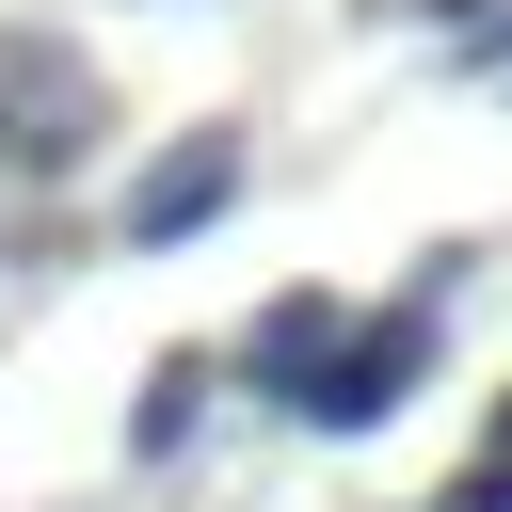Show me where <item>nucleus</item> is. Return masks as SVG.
Listing matches in <instances>:
<instances>
[{"mask_svg": "<svg viewBox=\"0 0 512 512\" xmlns=\"http://www.w3.org/2000/svg\"><path fill=\"white\" fill-rule=\"evenodd\" d=\"M496 448H512V400H496Z\"/></svg>", "mask_w": 512, "mask_h": 512, "instance_id": "obj_7", "label": "nucleus"}, {"mask_svg": "<svg viewBox=\"0 0 512 512\" xmlns=\"http://www.w3.org/2000/svg\"><path fill=\"white\" fill-rule=\"evenodd\" d=\"M432 336H448V272H416L400 304H368V320H336V352L288 384V416L304 432H384L416 384H432Z\"/></svg>", "mask_w": 512, "mask_h": 512, "instance_id": "obj_1", "label": "nucleus"}, {"mask_svg": "<svg viewBox=\"0 0 512 512\" xmlns=\"http://www.w3.org/2000/svg\"><path fill=\"white\" fill-rule=\"evenodd\" d=\"M416 16H432V32H480V0H416Z\"/></svg>", "mask_w": 512, "mask_h": 512, "instance_id": "obj_6", "label": "nucleus"}, {"mask_svg": "<svg viewBox=\"0 0 512 512\" xmlns=\"http://www.w3.org/2000/svg\"><path fill=\"white\" fill-rule=\"evenodd\" d=\"M208 384H224V352H160V368H144V400H128V448L160 464V448L208 416Z\"/></svg>", "mask_w": 512, "mask_h": 512, "instance_id": "obj_4", "label": "nucleus"}, {"mask_svg": "<svg viewBox=\"0 0 512 512\" xmlns=\"http://www.w3.org/2000/svg\"><path fill=\"white\" fill-rule=\"evenodd\" d=\"M336 320H352L336 288H272V304H256V336L224 352V384H256V400H288V384H304V368L336 352Z\"/></svg>", "mask_w": 512, "mask_h": 512, "instance_id": "obj_3", "label": "nucleus"}, {"mask_svg": "<svg viewBox=\"0 0 512 512\" xmlns=\"http://www.w3.org/2000/svg\"><path fill=\"white\" fill-rule=\"evenodd\" d=\"M224 208H240V128H192V144H160V160L128 176L112 240H128V256H176V240H208Z\"/></svg>", "mask_w": 512, "mask_h": 512, "instance_id": "obj_2", "label": "nucleus"}, {"mask_svg": "<svg viewBox=\"0 0 512 512\" xmlns=\"http://www.w3.org/2000/svg\"><path fill=\"white\" fill-rule=\"evenodd\" d=\"M432 512H512V448H480V464H464V480H448Z\"/></svg>", "mask_w": 512, "mask_h": 512, "instance_id": "obj_5", "label": "nucleus"}]
</instances>
